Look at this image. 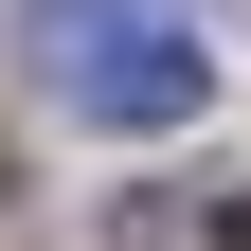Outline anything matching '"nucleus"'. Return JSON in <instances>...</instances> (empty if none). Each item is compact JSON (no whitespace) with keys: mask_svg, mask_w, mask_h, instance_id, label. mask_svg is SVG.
<instances>
[{"mask_svg":"<svg viewBox=\"0 0 251 251\" xmlns=\"http://www.w3.org/2000/svg\"><path fill=\"white\" fill-rule=\"evenodd\" d=\"M0 179H18V162H0Z\"/></svg>","mask_w":251,"mask_h":251,"instance_id":"obj_3","label":"nucleus"},{"mask_svg":"<svg viewBox=\"0 0 251 251\" xmlns=\"http://www.w3.org/2000/svg\"><path fill=\"white\" fill-rule=\"evenodd\" d=\"M198 251H251V198H233V215H215V233H198Z\"/></svg>","mask_w":251,"mask_h":251,"instance_id":"obj_2","label":"nucleus"},{"mask_svg":"<svg viewBox=\"0 0 251 251\" xmlns=\"http://www.w3.org/2000/svg\"><path fill=\"white\" fill-rule=\"evenodd\" d=\"M18 36H36L54 108H90V126H198L215 108V18L198 0H36Z\"/></svg>","mask_w":251,"mask_h":251,"instance_id":"obj_1","label":"nucleus"}]
</instances>
